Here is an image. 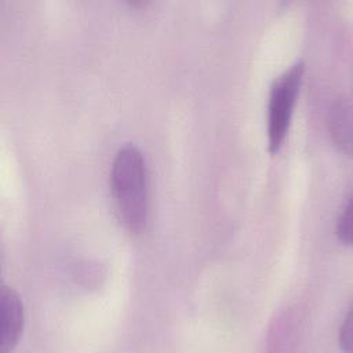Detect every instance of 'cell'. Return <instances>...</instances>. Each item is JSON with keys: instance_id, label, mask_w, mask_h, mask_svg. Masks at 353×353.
Returning a JSON list of instances; mask_svg holds the SVG:
<instances>
[{"instance_id": "6da1fadb", "label": "cell", "mask_w": 353, "mask_h": 353, "mask_svg": "<svg viewBox=\"0 0 353 353\" xmlns=\"http://www.w3.org/2000/svg\"><path fill=\"white\" fill-rule=\"evenodd\" d=\"M110 186L120 221L130 232H141L148 221V168L137 145L127 143L116 152Z\"/></svg>"}, {"instance_id": "7a4b0ae2", "label": "cell", "mask_w": 353, "mask_h": 353, "mask_svg": "<svg viewBox=\"0 0 353 353\" xmlns=\"http://www.w3.org/2000/svg\"><path fill=\"white\" fill-rule=\"evenodd\" d=\"M303 72L305 63L299 59L279 74L270 87L268 102V146L270 153L279 152L283 146L303 80Z\"/></svg>"}, {"instance_id": "3957f363", "label": "cell", "mask_w": 353, "mask_h": 353, "mask_svg": "<svg viewBox=\"0 0 353 353\" xmlns=\"http://www.w3.org/2000/svg\"><path fill=\"white\" fill-rule=\"evenodd\" d=\"M25 320L23 303L17 291L1 284L0 291V353L11 352L21 336Z\"/></svg>"}, {"instance_id": "277c9868", "label": "cell", "mask_w": 353, "mask_h": 353, "mask_svg": "<svg viewBox=\"0 0 353 353\" xmlns=\"http://www.w3.org/2000/svg\"><path fill=\"white\" fill-rule=\"evenodd\" d=\"M327 125L334 145L349 156L352 153V103L349 98L342 97L332 103Z\"/></svg>"}, {"instance_id": "5b68a950", "label": "cell", "mask_w": 353, "mask_h": 353, "mask_svg": "<svg viewBox=\"0 0 353 353\" xmlns=\"http://www.w3.org/2000/svg\"><path fill=\"white\" fill-rule=\"evenodd\" d=\"M336 236L339 241H342L346 245H350L352 243V205L350 199H347L345 207L339 212L336 218V226H335Z\"/></svg>"}, {"instance_id": "8992f818", "label": "cell", "mask_w": 353, "mask_h": 353, "mask_svg": "<svg viewBox=\"0 0 353 353\" xmlns=\"http://www.w3.org/2000/svg\"><path fill=\"white\" fill-rule=\"evenodd\" d=\"M339 345L341 349L350 353L353 352V314L349 310L343 319V323L339 330Z\"/></svg>"}]
</instances>
